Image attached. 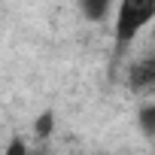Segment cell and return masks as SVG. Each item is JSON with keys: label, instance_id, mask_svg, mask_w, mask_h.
Segmentation results:
<instances>
[{"label": "cell", "instance_id": "cell-1", "mask_svg": "<svg viewBox=\"0 0 155 155\" xmlns=\"http://www.w3.org/2000/svg\"><path fill=\"white\" fill-rule=\"evenodd\" d=\"M155 15V0H122V9L116 18V37L119 43H128L146 21Z\"/></svg>", "mask_w": 155, "mask_h": 155}, {"label": "cell", "instance_id": "cell-2", "mask_svg": "<svg viewBox=\"0 0 155 155\" xmlns=\"http://www.w3.org/2000/svg\"><path fill=\"white\" fill-rule=\"evenodd\" d=\"M131 85H134V88L155 85V58H146V61H140V64L131 70Z\"/></svg>", "mask_w": 155, "mask_h": 155}, {"label": "cell", "instance_id": "cell-3", "mask_svg": "<svg viewBox=\"0 0 155 155\" xmlns=\"http://www.w3.org/2000/svg\"><path fill=\"white\" fill-rule=\"evenodd\" d=\"M110 9V0H82V12L88 18H104Z\"/></svg>", "mask_w": 155, "mask_h": 155}, {"label": "cell", "instance_id": "cell-4", "mask_svg": "<svg viewBox=\"0 0 155 155\" xmlns=\"http://www.w3.org/2000/svg\"><path fill=\"white\" fill-rule=\"evenodd\" d=\"M52 125H55V119H52V113H43V116L37 119V125H34V131H37V137H49V131H52Z\"/></svg>", "mask_w": 155, "mask_h": 155}, {"label": "cell", "instance_id": "cell-5", "mask_svg": "<svg viewBox=\"0 0 155 155\" xmlns=\"http://www.w3.org/2000/svg\"><path fill=\"white\" fill-rule=\"evenodd\" d=\"M140 125H143L149 134H155V107H143V113H140Z\"/></svg>", "mask_w": 155, "mask_h": 155}]
</instances>
